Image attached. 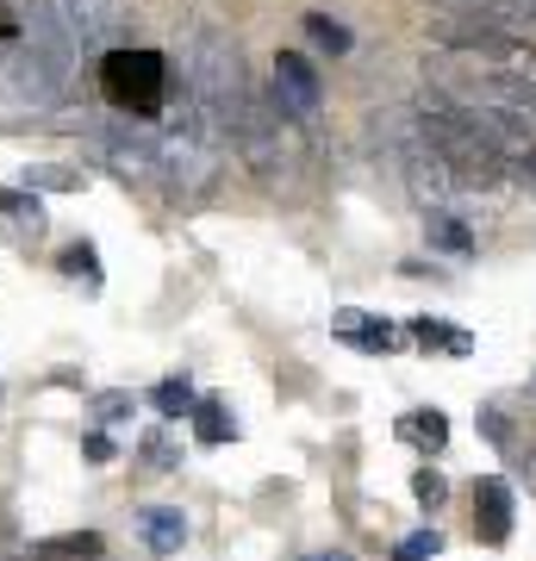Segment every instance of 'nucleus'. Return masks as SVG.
Returning <instances> with one entry per match:
<instances>
[{"instance_id": "f3484780", "label": "nucleus", "mask_w": 536, "mask_h": 561, "mask_svg": "<svg viewBox=\"0 0 536 561\" xmlns=\"http://www.w3.org/2000/svg\"><path fill=\"white\" fill-rule=\"evenodd\" d=\"M412 493H418V505H431V512H437V505L449 500V481H443L437 468H418V481H412Z\"/></svg>"}, {"instance_id": "39448f33", "label": "nucleus", "mask_w": 536, "mask_h": 561, "mask_svg": "<svg viewBox=\"0 0 536 561\" xmlns=\"http://www.w3.org/2000/svg\"><path fill=\"white\" fill-rule=\"evenodd\" d=\"M62 88H69V76L44 50H32L25 38L13 44V57L0 62V101L13 106V113H50L62 101Z\"/></svg>"}, {"instance_id": "a211bd4d", "label": "nucleus", "mask_w": 536, "mask_h": 561, "mask_svg": "<svg viewBox=\"0 0 536 561\" xmlns=\"http://www.w3.org/2000/svg\"><path fill=\"white\" fill-rule=\"evenodd\" d=\"M157 405L169 412V419H181V412H194V387H187V381H162L157 387Z\"/></svg>"}, {"instance_id": "9b49d317", "label": "nucleus", "mask_w": 536, "mask_h": 561, "mask_svg": "<svg viewBox=\"0 0 536 561\" xmlns=\"http://www.w3.org/2000/svg\"><path fill=\"white\" fill-rule=\"evenodd\" d=\"M338 337L356 343V350H394L399 331L387 319H368V312H338Z\"/></svg>"}, {"instance_id": "412c9836", "label": "nucleus", "mask_w": 536, "mask_h": 561, "mask_svg": "<svg viewBox=\"0 0 536 561\" xmlns=\"http://www.w3.org/2000/svg\"><path fill=\"white\" fill-rule=\"evenodd\" d=\"M62 268H69V275H88V287L100 280V262H94V250H69V256H62Z\"/></svg>"}, {"instance_id": "423d86ee", "label": "nucleus", "mask_w": 536, "mask_h": 561, "mask_svg": "<svg viewBox=\"0 0 536 561\" xmlns=\"http://www.w3.org/2000/svg\"><path fill=\"white\" fill-rule=\"evenodd\" d=\"M269 101H275L281 119H318V106H324V81H318V69L299 57V50H281Z\"/></svg>"}, {"instance_id": "20e7f679", "label": "nucleus", "mask_w": 536, "mask_h": 561, "mask_svg": "<svg viewBox=\"0 0 536 561\" xmlns=\"http://www.w3.org/2000/svg\"><path fill=\"white\" fill-rule=\"evenodd\" d=\"M231 150H238L262 181H281V169H287V119L275 113V101H262L256 88L243 94L238 119H231Z\"/></svg>"}, {"instance_id": "aec40b11", "label": "nucleus", "mask_w": 536, "mask_h": 561, "mask_svg": "<svg viewBox=\"0 0 536 561\" xmlns=\"http://www.w3.org/2000/svg\"><path fill=\"white\" fill-rule=\"evenodd\" d=\"M32 187H57V194H69V187H81V175H69V169H32Z\"/></svg>"}, {"instance_id": "f8f14e48", "label": "nucleus", "mask_w": 536, "mask_h": 561, "mask_svg": "<svg viewBox=\"0 0 536 561\" xmlns=\"http://www.w3.org/2000/svg\"><path fill=\"white\" fill-rule=\"evenodd\" d=\"M431 243L449 250V256H475V231H468L456 213H431Z\"/></svg>"}, {"instance_id": "5701e85b", "label": "nucleus", "mask_w": 536, "mask_h": 561, "mask_svg": "<svg viewBox=\"0 0 536 561\" xmlns=\"http://www.w3.org/2000/svg\"><path fill=\"white\" fill-rule=\"evenodd\" d=\"M299 561H350V556H299Z\"/></svg>"}, {"instance_id": "4468645a", "label": "nucleus", "mask_w": 536, "mask_h": 561, "mask_svg": "<svg viewBox=\"0 0 536 561\" xmlns=\"http://www.w3.org/2000/svg\"><path fill=\"white\" fill-rule=\"evenodd\" d=\"M399 437L418 443V449H443V437H449V424H443V412H412V419L399 424Z\"/></svg>"}, {"instance_id": "7ed1b4c3", "label": "nucleus", "mask_w": 536, "mask_h": 561, "mask_svg": "<svg viewBox=\"0 0 536 561\" xmlns=\"http://www.w3.org/2000/svg\"><path fill=\"white\" fill-rule=\"evenodd\" d=\"M100 88L106 101L132 113V119H150L169 106V62L157 50H106L100 57Z\"/></svg>"}, {"instance_id": "dca6fc26", "label": "nucleus", "mask_w": 536, "mask_h": 561, "mask_svg": "<svg viewBox=\"0 0 536 561\" xmlns=\"http://www.w3.org/2000/svg\"><path fill=\"white\" fill-rule=\"evenodd\" d=\"M194 419H199V437H206V443H225L231 431H238V424L225 419V405H219V400H199V405H194Z\"/></svg>"}, {"instance_id": "2eb2a0df", "label": "nucleus", "mask_w": 536, "mask_h": 561, "mask_svg": "<svg viewBox=\"0 0 536 561\" xmlns=\"http://www.w3.org/2000/svg\"><path fill=\"white\" fill-rule=\"evenodd\" d=\"M306 32H312V44H318V50H331V57H343V50H350V25L324 20V13H306Z\"/></svg>"}, {"instance_id": "1a4fd4ad", "label": "nucleus", "mask_w": 536, "mask_h": 561, "mask_svg": "<svg viewBox=\"0 0 536 561\" xmlns=\"http://www.w3.org/2000/svg\"><path fill=\"white\" fill-rule=\"evenodd\" d=\"M138 530H144V542H150L157 556H175L181 542H187V512H175V505H144Z\"/></svg>"}, {"instance_id": "f257e3e1", "label": "nucleus", "mask_w": 536, "mask_h": 561, "mask_svg": "<svg viewBox=\"0 0 536 561\" xmlns=\"http://www.w3.org/2000/svg\"><path fill=\"white\" fill-rule=\"evenodd\" d=\"M250 76H243V50L225 32H199L187 44V119L213 144H231V119H238Z\"/></svg>"}, {"instance_id": "9d476101", "label": "nucleus", "mask_w": 536, "mask_h": 561, "mask_svg": "<svg viewBox=\"0 0 536 561\" xmlns=\"http://www.w3.org/2000/svg\"><path fill=\"white\" fill-rule=\"evenodd\" d=\"M62 13L76 25V38H106V32H119V0H62Z\"/></svg>"}, {"instance_id": "6e6552de", "label": "nucleus", "mask_w": 536, "mask_h": 561, "mask_svg": "<svg viewBox=\"0 0 536 561\" xmlns=\"http://www.w3.org/2000/svg\"><path fill=\"white\" fill-rule=\"evenodd\" d=\"M475 524H480V537L487 542H505L512 537V486L499 481H480V493H475Z\"/></svg>"}, {"instance_id": "f03ea898", "label": "nucleus", "mask_w": 536, "mask_h": 561, "mask_svg": "<svg viewBox=\"0 0 536 561\" xmlns=\"http://www.w3.org/2000/svg\"><path fill=\"white\" fill-rule=\"evenodd\" d=\"M412 113H418L424 138H431V150L443 157V169H449V181H456V187H475V194H480V187H517L512 162L499 157L493 144L480 138L475 125L461 119V113L443 101V94H424Z\"/></svg>"}, {"instance_id": "0eeeda50", "label": "nucleus", "mask_w": 536, "mask_h": 561, "mask_svg": "<svg viewBox=\"0 0 536 561\" xmlns=\"http://www.w3.org/2000/svg\"><path fill=\"white\" fill-rule=\"evenodd\" d=\"M94 150H100V162L125 181H162V144L144 138V131H100Z\"/></svg>"}, {"instance_id": "4be33fe9", "label": "nucleus", "mask_w": 536, "mask_h": 561, "mask_svg": "<svg viewBox=\"0 0 536 561\" xmlns=\"http://www.w3.org/2000/svg\"><path fill=\"white\" fill-rule=\"evenodd\" d=\"M0 44H20V13L13 7H0Z\"/></svg>"}, {"instance_id": "6ab92c4d", "label": "nucleus", "mask_w": 536, "mask_h": 561, "mask_svg": "<svg viewBox=\"0 0 536 561\" xmlns=\"http://www.w3.org/2000/svg\"><path fill=\"white\" fill-rule=\"evenodd\" d=\"M437 549H443V537H437V530H418V537H406V542H399V556H394V561H424V556H437Z\"/></svg>"}, {"instance_id": "ddd939ff", "label": "nucleus", "mask_w": 536, "mask_h": 561, "mask_svg": "<svg viewBox=\"0 0 536 561\" xmlns=\"http://www.w3.org/2000/svg\"><path fill=\"white\" fill-rule=\"evenodd\" d=\"M412 331H418V343H424V350H431V343H437V350H449V356H468V350H475V337H468V331H456V324L418 319Z\"/></svg>"}]
</instances>
